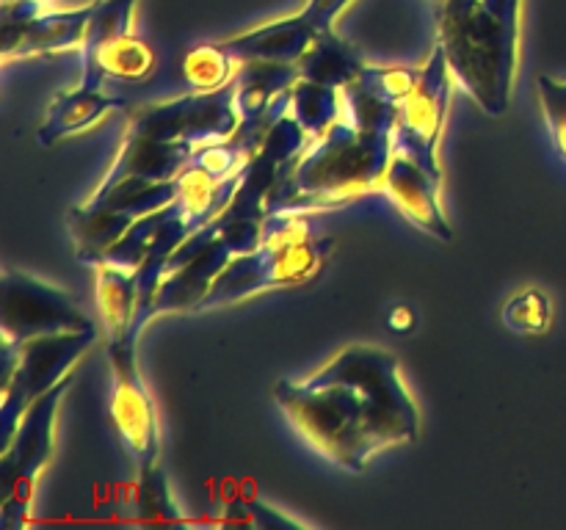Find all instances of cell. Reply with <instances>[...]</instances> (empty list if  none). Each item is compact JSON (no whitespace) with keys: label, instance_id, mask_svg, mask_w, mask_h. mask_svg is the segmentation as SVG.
<instances>
[{"label":"cell","instance_id":"12","mask_svg":"<svg viewBox=\"0 0 566 530\" xmlns=\"http://www.w3.org/2000/svg\"><path fill=\"white\" fill-rule=\"evenodd\" d=\"M352 0H307L296 14L282 17L269 25L252 28L247 33L224 39V47L238 61H285L298 64L304 53L324 33L335 31V20L348 9Z\"/></svg>","mask_w":566,"mask_h":530},{"label":"cell","instance_id":"24","mask_svg":"<svg viewBox=\"0 0 566 530\" xmlns=\"http://www.w3.org/2000/svg\"><path fill=\"white\" fill-rule=\"evenodd\" d=\"M241 61L224 44H197L182 61V75L191 92H216L235 81Z\"/></svg>","mask_w":566,"mask_h":530},{"label":"cell","instance_id":"14","mask_svg":"<svg viewBox=\"0 0 566 530\" xmlns=\"http://www.w3.org/2000/svg\"><path fill=\"white\" fill-rule=\"evenodd\" d=\"M193 152H197V147H191V144L158 141V138L127 130L119 155H116V160L111 163L108 174L103 177L99 186H114L119 180H171V177L182 174Z\"/></svg>","mask_w":566,"mask_h":530},{"label":"cell","instance_id":"21","mask_svg":"<svg viewBox=\"0 0 566 530\" xmlns=\"http://www.w3.org/2000/svg\"><path fill=\"white\" fill-rule=\"evenodd\" d=\"M365 66L368 64H365L363 53H359L354 44H348L343 36H337L335 31L324 33V36L298 59V72H302V77L335 88H343L352 81H357L359 72H363Z\"/></svg>","mask_w":566,"mask_h":530},{"label":"cell","instance_id":"10","mask_svg":"<svg viewBox=\"0 0 566 530\" xmlns=\"http://www.w3.org/2000/svg\"><path fill=\"white\" fill-rule=\"evenodd\" d=\"M108 359L114 370L111 420L136 469H147L158 464L160 428L155 398L149 395L142 370H138V340L125 337V340L108 342Z\"/></svg>","mask_w":566,"mask_h":530},{"label":"cell","instance_id":"28","mask_svg":"<svg viewBox=\"0 0 566 530\" xmlns=\"http://www.w3.org/2000/svg\"><path fill=\"white\" fill-rule=\"evenodd\" d=\"M536 86H539L542 110H545L553 141H556L558 152H562L566 160V83L556 81V77L551 75H539Z\"/></svg>","mask_w":566,"mask_h":530},{"label":"cell","instance_id":"9","mask_svg":"<svg viewBox=\"0 0 566 530\" xmlns=\"http://www.w3.org/2000/svg\"><path fill=\"white\" fill-rule=\"evenodd\" d=\"M241 125L235 103V81L216 92H191L169 103L149 105L133 116L127 130L158 141H182L191 147L224 141Z\"/></svg>","mask_w":566,"mask_h":530},{"label":"cell","instance_id":"4","mask_svg":"<svg viewBox=\"0 0 566 530\" xmlns=\"http://www.w3.org/2000/svg\"><path fill=\"white\" fill-rule=\"evenodd\" d=\"M332 248L335 237L315 235L307 224V213H271L260 246L238 254L197 309L230 307L263 290L304 285L321 274Z\"/></svg>","mask_w":566,"mask_h":530},{"label":"cell","instance_id":"30","mask_svg":"<svg viewBox=\"0 0 566 530\" xmlns=\"http://www.w3.org/2000/svg\"><path fill=\"white\" fill-rule=\"evenodd\" d=\"M415 324H418V312H415L409 304H396V307L387 312V326H390L392 331H412Z\"/></svg>","mask_w":566,"mask_h":530},{"label":"cell","instance_id":"23","mask_svg":"<svg viewBox=\"0 0 566 530\" xmlns=\"http://www.w3.org/2000/svg\"><path fill=\"white\" fill-rule=\"evenodd\" d=\"M133 508H136V522L142 524H188L182 517L180 502L171 495L169 475L160 464L147 469H138L136 491H133Z\"/></svg>","mask_w":566,"mask_h":530},{"label":"cell","instance_id":"16","mask_svg":"<svg viewBox=\"0 0 566 530\" xmlns=\"http://www.w3.org/2000/svg\"><path fill=\"white\" fill-rule=\"evenodd\" d=\"M125 108V99L105 94L103 88H83L75 86L70 92H61L48 108V116L39 125L36 141L39 147H53L61 138L75 136V132L88 130L97 125L108 110Z\"/></svg>","mask_w":566,"mask_h":530},{"label":"cell","instance_id":"31","mask_svg":"<svg viewBox=\"0 0 566 530\" xmlns=\"http://www.w3.org/2000/svg\"><path fill=\"white\" fill-rule=\"evenodd\" d=\"M431 3H437V6H440V3H442V0H431Z\"/></svg>","mask_w":566,"mask_h":530},{"label":"cell","instance_id":"20","mask_svg":"<svg viewBox=\"0 0 566 530\" xmlns=\"http://www.w3.org/2000/svg\"><path fill=\"white\" fill-rule=\"evenodd\" d=\"M72 237H75V257L83 265H97L103 254L136 224V219L125 213H114L105 208H88V204H75L66 215Z\"/></svg>","mask_w":566,"mask_h":530},{"label":"cell","instance_id":"18","mask_svg":"<svg viewBox=\"0 0 566 530\" xmlns=\"http://www.w3.org/2000/svg\"><path fill=\"white\" fill-rule=\"evenodd\" d=\"M94 298H97L99 318H103L108 342L136 340L133 324L138 315V279L136 271L114 263L94 265Z\"/></svg>","mask_w":566,"mask_h":530},{"label":"cell","instance_id":"19","mask_svg":"<svg viewBox=\"0 0 566 530\" xmlns=\"http://www.w3.org/2000/svg\"><path fill=\"white\" fill-rule=\"evenodd\" d=\"M302 77L298 64L285 61H241L235 75V103L241 119L263 116L282 92Z\"/></svg>","mask_w":566,"mask_h":530},{"label":"cell","instance_id":"26","mask_svg":"<svg viewBox=\"0 0 566 530\" xmlns=\"http://www.w3.org/2000/svg\"><path fill=\"white\" fill-rule=\"evenodd\" d=\"M501 320L517 335H542L553 324V304L539 287H523L503 304Z\"/></svg>","mask_w":566,"mask_h":530},{"label":"cell","instance_id":"27","mask_svg":"<svg viewBox=\"0 0 566 530\" xmlns=\"http://www.w3.org/2000/svg\"><path fill=\"white\" fill-rule=\"evenodd\" d=\"M420 70L418 66H374L368 64L359 72L357 81L368 88L376 97L387 99V103H396L401 108L403 99L409 97V92L418 83Z\"/></svg>","mask_w":566,"mask_h":530},{"label":"cell","instance_id":"1","mask_svg":"<svg viewBox=\"0 0 566 530\" xmlns=\"http://www.w3.org/2000/svg\"><path fill=\"white\" fill-rule=\"evenodd\" d=\"M274 398L310 447L348 473H365L376 453L420 434V409L396 353L346 346L307 379H282Z\"/></svg>","mask_w":566,"mask_h":530},{"label":"cell","instance_id":"8","mask_svg":"<svg viewBox=\"0 0 566 530\" xmlns=\"http://www.w3.org/2000/svg\"><path fill=\"white\" fill-rule=\"evenodd\" d=\"M451 81L453 72L446 47L437 42L429 61L420 66L418 83L398 108L396 127H392V152L407 155L415 163L437 174H442L437 147H440L448 105H451Z\"/></svg>","mask_w":566,"mask_h":530},{"label":"cell","instance_id":"7","mask_svg":"<svg viewBox=\"0 0 566 530\" xmlns=\"http://www.w3.org/2000/svg\"><path fill=\"white\" fill-rule=\"evenodd\" d=\"M72 386V373L39 395L22 414L14 436L0 453V524L6 530L25 528L31 517L36 478L55 451V417Z\"/></svg>","mask_w":566,"mask_h":530},{"label":"cell","instance_id":"2","mask_svg":"<svg viewBox=\"0 0 566 530\" xmlns=\"http://www.w3.org/2000/svg\"><path fill=\"white\" fill-rule=\"evenodd\" d=\"M392 160L390 130H359L343 116L269 193L271 213H315L379 193Z\"/></svg>","mask_w":566,"mask_h":530},{"label":"cell","instance_id":"5","mask_svg":"<svg viewBox=\"0 0 566 530\" xmlns=\"http://www.w3.org/2000/svg\"><path fill=\"white\" fill-rule=\"evenodd\" d=\"M263 226L265 221L230 219V215L219 213L202 230L193 232L169 257V268L160 279L158 298H155V315L197 309L221 271L238 254H247L260 246Z\"/></svg>","mask_w":566,"mask_h":530},{"label":"cell","instance_id":"17","mask_svg":"<svg viewBox=\"0 0 566 530\" xmlns=\"http://www.w3.org/2000/svg\"><path fill=\"white\" fill-rule=\"evenodd\" d=\"M81 81L83 88H103L105 77H119V81H142L155 70V53L144 39L136 33L114 39L92 53H81Z\"/></svg>","mask_w":566,"mask_h":530},{"label":"cell","instance_id":"13","mask_svg":"<svg viewBox=\"0 0 566 530\" xmlns=\"http://www.w3.org/2000/svg\"><path fill=\"white\" fill-rule=\"evenodd\" d=\"M442 174L423 169L407 155L392 152L390 166H387L381 191L392 202V208L415 224L418 230L429 232L431 237L442 243L453 241V230L446 219V210L440 202Z\"/></svg>","mask_w":566,"mask_h":530},{"label":"cell","instance_id":"3","mask_svg":"<svg viewBox=\"0 0 566 530\" xmlns=\"http://www.w3.org/2000/svg\"><path fill=\"white\" fill-rule=\"evenodd\" d=\"M523 0H470L442 11L440 39L453 81L486 116H503L512 103L520 59Z\"/></svg>","mask_w":566,"mask_h":530},{"label":"cell","instance_id":"22","mask_svg":"<svg viewBox=\"0 0 566 530\" xmlns=\"http://www.w3.org/2000/svg\"><path fill=\"white\" fill-rule=\"evenodd\" d=\"M291 116L307 130V136L321 138L335 121L343 119L340 88L298 77L291 86Z\"/></svg>","mask_w":566,"mask_h":530},{"label":"cell","instance_id":"11","mask_svg":"<svg viewBox=\"0 0 566 530\" xmlns=\"http://www.w3.org/2000/svg\"><path fill=\"white\" fill-rule=\"evenodd\" d=\"M83 329H97V326L83 312L72 293L22 271L3 268V304H0L3 340L25 342L31 337Z\"/></svg>","mask_w":566,"mask_h":530},{"label":"cell","instance_id":"6","mask_svg":"<svg viewBox=\"0 0 566 530\" xmlns=\"http://www.w3.org/2000/svg\"><path fill=\"white\" fill-rule=\"evenodd\" d=\"M97 329L55 331L25 342L3 340L0 379V447L9 445L25 409L70 375L77 359L97 342Z\"/></svg>","mask_w":566,"mask_h":530},{"label":"cell","instance_id":"29","mask_svg":"<svg viewBox=\"0 0 566 530\" xmlns=\"http://www.w3.org/2000/svg\"><path fill=\"white\" fill-rule=\"evenodd\" d=\"M219 522L252 524V528H304L298 519H291L287 513H282L280 508L269 506V502L263 500H252V502L247 500V502H238V506H230Z\"/></svg>","mask_w":566,"mask_h":530},{"label":"cell","instance_id":"25","mask_svg":"<svg viewBox=\"0 0 566 530\" xmlns=\"http://www.w3.org/2000/svg\"><path fill=\"white\" fill-rule=\"evenodd\" d=\"M343 116L359 130H390L396 127L398 105L376 97L359 81H352L340 88Z\"/></svg>","mask_w":566,"mask_h":530},{"label":"cell","instance_id":"15","mask_svg":"<svg viewBox=\"0 0 566 530\" xmlns=\"http://www.w3.org/2000/svg\"><path fill=\"white\" fill-rule=\"evenodd\" d=\"M92 6L94 3H86L66 11L44 9L42 14H36L22 28H17L14 33H3V39H0L3 61L81 47L83 36H86L88 17H92Z\"/></svg>","mask_w":566,"mask_h":530}]
</instances>
